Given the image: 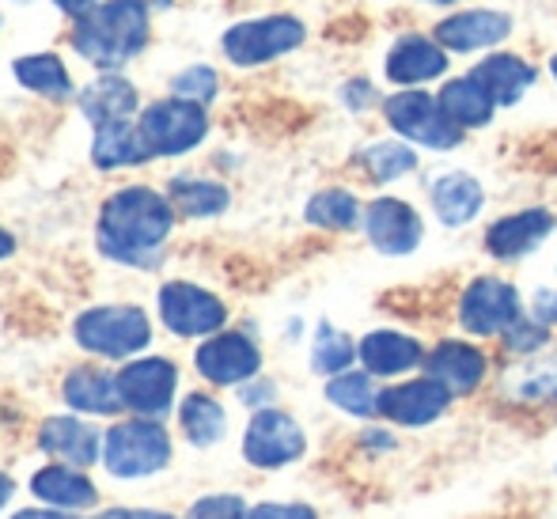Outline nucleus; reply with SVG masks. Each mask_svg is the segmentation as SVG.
<instances>
[{"instance_id":"39448f33","label":"nucleus","mask_w":557,"mask_h":519,"mask_svg":"<svg viewBox=\"0 0 557 519\" xmlns=\"http://www.w3.org/2000/svg\"><path fill=\"white\" fill-rule=\"evenodd\" d=\"M383 118H387V125L403 140H410V145H418V148H433V152H451V148H459L462 133H467L447 118L441 99L421 88H398L395 96L383 99Z\"/></svg>"},{"instance_id":"58836bf2","label":"nucleus","mask_w":557,"mask_h":519,"mask_svg":"<svg viewBox=\"0 0 557 519\" xmlns=\"http://www.w3.org/2000/svg\"><path fill=\"white\" fill-rule=\"evenodd\" d=\"M250 519H319L308 505H258L250 508Z\"/></svg>"},{"instance_id":"473e14b6","label":"nucleus","mask_w":557,"mask_h":519,"mask_svg":"<svg viewBox=\"0 0 557 519\" xmlns=\"http://www.w3.org/2000/svg\"><path fill=\"white\" fill-rule=\"evenodd\" d=\"M308 224L326 227V232H349L360 220V201L349 190H319L304 209Z\"/></svg>"},{"instance_id":"4c0bfd02","label":"nucleus","mask_w":557,"mask_h":519,"mask_svg":"<svg viewBox=\"0 0 557 519\" xmlns=\"http://www.w3.org/2000/svg\"><path fill=\"white\" fill-rule=\"evenodd\" d=\"M520 398H557V360L543 368H531L520 380Z\"/></svg>"},{"instance_id":"72a5a7b5","label":"nucleus","mask_w":557,"mask_h":519,"mask_svg":"<svg viewBox=\"0 0 557 519\" xmlns=\"http://www.w3.org/2000/svg\"><path fill=\"white\" fill-rule=\"evenodd\" d=\"M352 360H357L352 337L334 330L331 322H323V326L315 330V342H311V368L323 375H337V372H349Z\"/></svg>"},{"instance_id":"7c9ffc66","label":"nucleus","mask_w":557,"mask_h":519,"mask_svg":"<svg viewBox=\"0 0 557 519\" xmlns=\"http://www.w3.org/2000/svg\"><path fill=\"white\" fill-rule=\"evenodd\" d=\"M380 395L372 383V372H337L326 383V398L337 410L352 417H380Z\"/></svg>"},{"instance_id":"6ab92c4d","label":"nucleus","mask_w":557,"mask_h":519,"mask_svg":"<svg viewBox=\"0 0 557 519\" xmlns=\"http://www.w3.org/2000/svg\"><path fill=\"white\" fill-rule=\"evenodd\" d=\"M554 212L546 209H523L512 217H500L497 224L485 232V250L500 262H516V258L531 255L535 247H543L546 235L554 232Z\"/></svg>"},{"instance_id":"7ed1b4c3","label":"nucleus","mask_w":557,"mask_h":519,"mask_svg":"<svg viewBox=\"0 0 557 519\" xmlns=\"http://www.w3.org/2000/svg\"><path fill=\"white\" fill-rule=\"evenodd\" d=\"M171 436L156 417H129L103 432V467L117 482H145L168 470Z\"/></svg>"},{"instance_id":"2f4dec72","label":"nucleus","mask_w":557,"mask_h":519,"mask_svg":"<svg viewBox=\"0 0 557 519\" xmlns=\"http://www.w3.org/2000/svg\"><path fill=\"white\" fill-rule=\"evenodd\" d=\"M360 163L364 171L375 178V183H395V178H406L413 168H418V152H413L410 140H375L360 152Z\"/></svg>"},{"instance_id":"4be33fe9","label":"nucleus","mask_w":557,"mask_h":519,"mask_svg":"<svg viewBox=\"0 0 557 519\" xmlns=\"http://www.w3.org/2000/svg\"><path fill=\"white\" fill-rule=\"evenodd\" d=\"M61 395H65L69 410L91 413V417H111L122 413V395H117V375L103 372V368H73L61 383Z\"/></svg>"},{"instance_id":"a19ab883","label":"nucleus","mask_w":557,"mask_h":519,"mask_svg":"<svg viewBox=\"0 0 557 519\" xmlns=\"http://www.w3.org/2000/svg\"><path fill=\"white\" fill-rule=\"evenodd\" d=\"M103 519H186V516L160 512V508H114V512H103Z\"/></svg>"},{"instance_id":"49530a36","label":"nucleus","mask_w":557,"mask_h":519,"mask_svg":"<svg viewBox=\"0 0 557 519\" xmlns=\"http://www.w3.org/2000/svg\"><path fill=\"white\" fill-rule=\"evenodd\" d=\"M12 255H15V235L8 232V227H0V262L12 258Z\"/></svg>"},{"instance_id":"9b49d317","label":"nucleus","mask_w":557,"mask_h":519,"mask_svg":"<svg viewBox=\"0 0 557 519\" xmlns=\"http://www.w3.org/2000/svg\"><path fill=\"white\" fill-rule=\"evenodd\" d=\"M520 314V293L500 277H474L459 296L462 330H470L478 337H505V330Z\"/></svg>"},{"instance_id":"de8ad7c7","label":"nucleus","mask_w":557,"mask_h":519,"mask_svg":"<svg viewBox=\"0 0 557 519\" xmlns=\"http://www.w3.org/2000/svg\"><path fill=\"white\" fill-rule=\"evenodd\" d=\"M425 4H441V8H447V4H459V0H425Z\"/></svg>"},{"instance_id":"c756f323","label":"nucleus","mask_w":557,"mask_h":519,"mask_svg":"<svg viewBox=\"0 0 557 519\" xmlns=\"http://www.w3.org/2000/svg\"><path fill=\"white\" fill-rule=\"evenodd\" d=\"M15 81L27 91H38L46 99H69L73 96V76H69L65 61L58 53H30V58H20L12 65Z\"/></svg>"},{"instance_id":"a211bd4d","label":"nucleus","mask_w":557,"mask_h":519,"mask_svg":"<svg viewBox=\"0 0 557 519\" xmlns=\"http://www.w3.org/2000/svg\"><path fill=\"white\" fill-rule=\"evenodd\" d=\"M30 497L50 508H65V512H81V516L96 512L99 501H103L99 497V485L81 467H69V462H50V467L35 470Z\"/></svg>"},{"instance_id":"423d86ee","label":"nucleus","mask_w":557,"mask_h":519,"mask_svg":"<svg viewBox=\"0 0 557 519\" xmlns=\"http://www.w3.org/2000/svg\"><path fill=\"white\" fill-rule=\"evenodd\" d=\"M308 27H304L296 15H258V20H243L232 23L224 30L221 46L224 58L239 69H258L265 61H277L285 53L300 50Z\"/></svg>"},{"instance_id":"b1692460","label":"nucleus","mask_w":557,"mask_h":519,"mask_svg":"<svg viewBox=\"0 0 557 519\" xmlns=\"http://www.w3.org/2000/svg\"><path fill=\"white\" fill-rule=\"evenodd\" d=\"M436 99H441L447 118H451L459 129H482V125H490L493 114H497V99L490 96V88H485L474 73L451 76Z\"/></svg>"},{"instance_id":"ddd939ff","label":"nucleus","mask_w":557,"mask_h":519,"mask_svg":"<svg viewBox=\"0 0 557 519\" xmlns=\"http://www.w3.org/2000/svg\"><path fill=\"white\" fill-rule=\"evenodd\" d=\"M447 58L451 53L436 42V35H403L391 42L387 58H383V73L398 88H421L433 84L447 73Z\"/></svg>"},{"instance_id":"6e6552de","label":"nucleus","mask_w":557,"mask_h":519,"mask_svg":"<svg viewBox=\"0 0 557 519\" xmlns=\"http://www.w3.org/2000/svg\"><path fill=\"white\" fill-rule=\"evenodd\" d=\"M178 391V364L168 357H137L117 372L122 406L137 417H168Z\"/></svg>"},{"instance_id":"f257e3e1","label":"nucleus","mask_w":557,"mask_h":519,"mask_svg":"<svg viewBox=\"0 0 557 519\" xmlns=\"http://www.w3.org/2000/svg\"><path fill=\"white\" fill-rule=\"evenodd\" d=\"M175 232V206L152 186H122L99 209L96 243L103 258L129 270H156Z\"/></svg>"},{"instance_id":"e433bc0d","label":"nucleus","mask_w":557,"mask_h":519,"mask_svg":"<svg viewBox=\"0 0 557 519\" xmlns=\"http://www.w3.org/2000/svg\"><path fill=\"white\" fill-rule=\"evenodd\" d=\"M550 342V326H546L543 319H516L512 326L505 330V345H508V353H535V349H543V345Z\"/></svg>"},{"instance_id":"dca6fc26","label":"nucleus","mask_w":557,"mask_h":519,"mask_svg":"<svg viewBox=\"0 0 557 519\" xmlns=\"http://www.w3.org/2000/svg\"><path fill=\"white\" fill-rule=\"evenodd\" d=\"M38 447L53 459L69 462V467H96L103 459V436H99L96 424H88L84 417L73 413H58V417H46L38 424Z\"/></svg>"},{"instance_id":"ea45409f","label":"nucleus","mask_w":557,"mask_h":519,"mask_svg":"<svg viewBox=\"0 0 557 519\" xmlns=\"http://www.w3.org/2000/svg\"><path fill=\"white\" fill-rule=\"evenodd\" d=\"M342 99H345V107L352 110V114H360V110H368V107H375V88L368 81H349L345 84V91H342Z\"/></svg>"},{"instance_id":"1a4fd4ad","label":"nucleus","mask_w":557,"mask_h":519,"mask_svg":"<svg viewBox=\"0 0 557 519\" xmlns=\"http://www.w3.org/2000/svg\"><path fill=\"white\" fill-rule=\"evenodd\" d=\"M160 319L175 337H213L224 330L227 308L194 281H168L160 288Z\"/></svg>"},{"instance_id":"79ce46f5","label":"nucleus","mask_w":557,"mask_h":519,"mask_svg":"<svg viewBox=\"0 0 557 519\" xmlns=\"http://www.w3.org/2000/svg\"><path fill=\"white\" fill-rule=\"evenodd\" d=\"M12 519H88V516H81V512H65V508H50V505H42V508H23V512H15Z\"/></svg>"},{"instance_id":"393cba45","label":"nucleus","mask_w":557,"mask_h":519,"mask_svg":"<svg viewBox=\"0 0 557 519\" xmlns=\"http://www.w3.org/2000/svg\"><path fill=\"white\" fill-rule=\"evenodd\" d=\"M91 160L103 171H122V168H137V163L152 160L148 145L140 137L137 122L122 118V122H103L96 125V145H91Z\"/></svg>"},{"instance_id":"aec40b11","label":"nucleus","mask_w":557,"mask_h":519,"mask_svg":"<svg viewBox=\"0 0 557 519\" xmlns=\"http://www.w3.org/2000/svg\"><path fill=\"white\" fill-rule=\"evenodd\" d=\"M485 368H490L485 353L470 342H441L425 357V372L436 383H444L451 395H470V391L482 387Z\"/></svg>"},{"instance_id":"cd10ccee","label":"nucleus","mask_w":557,"mask_h":519,"mask_svg":"<svg viewBox=\"0 0 557 519\" xmlns=\"http://www.w3.org/2000/svg\"><path fill=\"white\" fill-rule=\"evenodd\" d=\"M178 424H183V436L190 440L194 447H213V444H221L227 432V413L213 395L194 391V395H186L183 406H178Z\"/></svg>"},{"instance_id":"c85d7f7f","label":"nucleus","mask_w":557,"mask_h":519,"mask_svg":"<svg viewBox=\"0 0 557 519\" xmlns=\"http://www.w3.org/2000/svg\"><path fill=\"white\" fill-rule=\"evenodd\" d=\"M168 198H171V206H175L178 212H186V217H194V220L221 217V212L232 206V194H227V186L213 183V178H190V175L171 178Z\"/></svg>"},{"instance_id":"a18cd8bd","label":"nucleus","mask_w":557,"mask_h":519,"mask_svg":"<svg viewBox=\"0 0 557 519\" xmlns=\"http://www.w3.org/2000/svg\"><path fill=\"white\" fill-rule=\"evenodd\" d=\"M12 497H15V482L4 474V470H0V512H4L8 501H12Z\"/></svg>"},{"instance_id":"20e7f679","label":"nucleus","mask_w":557,"mask_h":519,"mask_svg":"<svg viewBox=\"0 0 557 519\" xmlns=\"http://www.w3.org/2000/svg\"><path fill=\"white\" fill-rule=\"evenodd\" d=\"M73 337L84 353H96L107 360H129L152 345V319L145 308L133 304H103L76 314Z\"/></svg>"},{"instance_id":"c9c22d12","label":"nucleus","mask_w":557,"mask_h":519,"mask_svg":"<svg viewBox=\"0 0 557 519\" xmlns=\"http://www.w3.org/2000/svg\"><path fill=\"white\" fill-rule=\"evenodd\" d=\"M186 519H250V508L235 493H209V497L194 501Z\"/></svg>"},{"instance_id":"0eeeda50","label":"nucleus","mask_w":557,"mask_h":519,"mask_svg":"<svg viewBox=\"0 0 557 519\" xmlns=\"http://www.w3.org/2000/svg\"><path fill=\"white\" fill-rule=\"evenodd\" d=\"M137 129L148 145V156H186L206 140L209 133V114L201 103L190 99H160V103L145 107V114L137 118Z\"/></svg>"},{"instance_id":"9d476101","label":"nucleus","mask_w":557,"mask_h":519,"mask_svg":"<svg viewBox=\"0 0 557 519\" xmlns=\"http://www.w3.org/2000/svg\"><path fill=\"white\" fill-rule=\"evenodd\" d=\"M308 447V436L296 424V417H288L285 410H273L262 406L250 417L247 432H243V459L258 470H281L288 462H296Z\"/></svg>"},{"instance_id":"f3484780","label":"nucleus","mask_w":557,"mask_h":519,"mask_svg":"<svg viewBox=\"0 0 557 519\" xmlns=\"http://www.w3.org/2000/svg\"><path fill=\"white\" fill-rule=\"evenodd\" d=\"M451 391L444 383H436L433 375L425 380H410L398 383V387H387L380 395V417H391L395 424H406V429H421V424H433L436 417L447 413L451 406Z\"/></svg>"},{"instance_id":"f8f14e48","label":"nucleus","mask_w":557,"mask_h":519,"mask_svg":"<svg viewBox=\"0 0 557 519\" xmlns=\"http://www.w3.org/2000/svg\"><path fill=\"white\" fill-rule=\"evenodd\" d=\"M194 368L201 380H209L213 387H239V383L255 380L262 368V353L239 330H221V334L206 337L194 353Z\"/></svg>"},{"instance_id":"412c9836","label":"nucleus","mask_w":557,"mask_h":519,"mask_svg":"<svg viewBox=\"0 0 557 519\" xmlns=\"http://www.w3.org/2000/svg\"><path fill=\"white\" fill-rule=\"evenodd\" d=\"M357 360L372 375H403L425 364V349H421L418 337L403 334V330H372V334L360 337Z\"/></svg>"},{"instance_id":"f704fd0d","label":"nucleus","mask_w":557,"mask_h":519,"mask_svg":"<svg viewBox=\"0 0 557 519\" xmlns=\"http://www.w3.org/2000/svg\"><path fill=\"white\" fill-rule=\"evenodd\" d=\"M216 91H221V76L213 73L209 65H190L171 81V96L190 99V103H213Z\"/></svg>"},{"instance_id":"bb28decb","label":"nucleus","mask_w":557,"mask_h":519,"mask_svg":"<svg viewBox=\"0 0 557 519\" xmlns=\"http://www.w3.org/2000/svg\"><path fill=\"white\" fill-rule=\"evenodd\" d=\"M81 110L88 114L91 125L103 122H122V118L137 114V91L129 81H122L117 73H107L99 81H91L81 96Z\"/></svg>"},{"instance_id":"5701e85b","label":"nucleus","mask_w":557,"mask_h":519,"mask_svg":"<svg viewBox=\"0 0 557 519\" xmlns=\"http://www.w3.org/2000/svg\"><path fill=\"white\" fill-rule=\"evenodd\" d=\"M470 73L490 88V96L497 99V107L520 103L539 81L535 65H531L528 58H520V53H490V58L478 61Z\"/></svg>"},{"instance_id":"c03bdc74","label":"nucleus","mask_w":557,"mask_h":519,"mask_svg":"<svg viewBox=\"0 0 557 519\" xmlns=\"http://www.w3.org/2000/svg\"><path fill=\"white\" fill-rule=\"evenodd\" d=\"M53 4H58L65 15H76V20H81V15H84V12H91V8H96L99 0H53Z\"/></svg>"},{"instance_id":"09e8293b","label":"nucleus","mask_w":557,"mask_h":519,"mask_svg":"<svg viewBox=\"0 0 557 519\" xmlns=\"http://www.w3.org/2000/svg\"><path fill=\"white\" fill-rule=\"evenodd\" d=\"M550 76H554V81H557V53H554V58H550Z\"/></svg>"},{"instance_id":"37998d69","label":"nucleus","mask_w":557,"mask_h":519,"mask_svg":"<svg viewBox=\"0 0 557 519\" xmlns=\"http://www.w3.org/2000/svg\"><path fill=\"white\" fill-rule=\"evenodd\" d=\"M535 319H543L546 326H554L557 322V293H550V288L535 296Z\"/></svg>"},{"instance_id":"4468645a","label":"nucleus","mask_w":557,"mask_h":519,"mask_svg":"<svg viewBox=\"0 0 557 519\" xmlns=\"http://www.w3.org/2000/svg\"><path fill=\"white\" fill-rule=\"evenodd\" d=\"M364 235H368V243L380 250V255L403 258L421 243L425 224H421L418 209L406 206V201L375 198L372 206L364 209Z\"/></svg>"},{"instance_id":"a878e982","label":"nucleus","mask_w":557,"mask_h":519,"mask_svg":"<svg viewBox=\"0 0 557 519\" xmlns=\"http://www.w3.org/2000/svg\"><path fill=\"white\" fill-rule=\"evenodd\" d=\"M485 206V190L474 175L467 171H447L433 183V209L441 217V224L447 227H462L482 212Z\"/></svg>"},{"instance_id":"2eb2a0df","label":"nucleus","mask_w":557,"mask_h":519,"mask_svg":"<svg viewBox=\"0 0 557 519\" xmlns=\"http://www.w3.org/2000/svg\"><path fill=\"white\" fill-rule=\"evenodd\" d=\"M512 35V15L493 12V8H467L436 23V42L447 53H474L493 50Z\"/></svg>"},{"instance_id":"f03ea898","label":"nucleus","mask_w":557,"mask_h":519,"mask_svg":"<svg viewBox=\"0 0 557 519\" xmlns=\"http://www.w3.org/2000/svg\"><path fill=\"white\" fill-rule=\"evenodd\" d=\"M148 8L145 0H99L73 27V50L88 65L114 73L148 46Z\"/></svg>"}]
</instances>
